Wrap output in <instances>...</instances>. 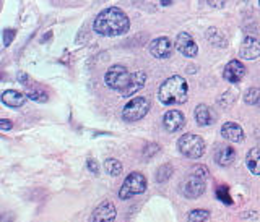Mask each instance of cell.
<instances>
[{
  "mask_svg": "<svg viewBox=\"0 0 260 222\" xmlns=\"http://www.w3.org/2000/svg\"><path fill=\"white\" fill-rule=\"evenodd\" d=\"M93 29L100 36L117 38L125 34L130 29V20L124 10L117 7H109L96 16L93 23Z\"/></svg>",
  "mask_w": 260,
  "mask_h": 222,
  "instance_id": "6da1fadb",
  "label": "cell"
},
{
  "mask_svg": "<svg viewBox=\"0 0 260 222\" xmlns=\"http://www.w3.org/2000/svg\"><path fill=\"white\" fill-rule=\"evenodd\" d=\"M189 97V85L185 78L174 75L162 81L158 89V99L165 105H181Z\"/></svg>",
  "mask_w": 260,
  "mask_h": 222,
  "instance_id": "7a4b0ae2",
  "label": "cell"
},
{
  "mask_svg": "<svg viewBox=\"0 0 260 222\" xmlns=\"http://www.w3.org/2000/svg\"><path fill=\"white\" fill-rule=\"evenodd\" d=\"M177 150L182 156L189 159H200L205 154V141L203 138L193 133H185L177 139Z\"/></svg>",
  "mask_w": 260,
  "mask_h": 222,
  "instance_id": "3957f363",
  "label": "cell"
},
{
  "mask_svg": "<svg viewBox=\"0 0 260 222\" xmlns=\"http://www.w3.org/2000/svg\"><path fill=\"white\" fill-rule=\"evenodd\" d=\"M146 187H148V183H146V177L142 174V172H130L119 190V198L130 200L137 195L145 193Z\"/></svg>",
  "mask_w": 260,
  "mask_h": 222,
  "instance_id": "277c9868",
  "label": "cell"
},
{
  "mask_svg": "<svg viewBox=\"0 0 260 222\" xmlns=\"http://www.w3.org/2000/svg\"><path fill=\"white\" fill-rule=\"evenodd\" d=\"M130 77H132V73H130L124 65H112V67L106 71L104 83L108 88L114 89V91L122 93L127 88Z\"/></svg>",
  "mask_w": 260,
  "mask_h": 222,
  "instance_id": "5b68a950",
  "label": "cell"
},
{
  "mask_svg": "<svg viewBox=\"0 0 260 222\" xmlns=\"http://www.w3.org/2000/svg\"><path fill=\"white\" fill-rule=\"evenodd\" d=\"M150 110V101L146 97H134L132 101H128L125 104V107L122 109V119L125 122H137L142 120Z\"/></svg>",
  "mask_w": 260,
  "mask_h": 222,
  "instance_id": "8992f818",
  "label": "cell"
},
{
  "mask_svg": "<svg viewBox=\"0 0 260 222\" xmlns=\"http://www.w3.org/2000/svg\"><path fill=\"white\" fill-rule=\"evenodd\" d=\"M205 180H202L197 175H189L185 177L181 183H179V193L189 200H197L199 196L205 193Z\"/></svg>",
  "mask_w": 260,
  "mask_h": 222,
  "instance_id": "52a82bcc",
  "label": "cell"
},
{
  "mask_svg": "<svg viewBox=\"0 0 260 222\" xmlns=\"http://www.w3.org/2000/svg\"><path fill=\"white\" fill-rule=\"evenodd\" d=\"M148 51L154 59L165 60V59H169V57L173 55L174 44L169 38L161 36V38H156V39L151 41L150 46H148Z\"/></svg>",
  "mask_w": 260,
  "mask_h": 222,
  "instance_id": "ba28073f",
  "label": "cell"
},
{
  "mask_svg": "<svg viewBox=\"0 0 260 222\" xmlns=\"http://www.w3.org/2000/svg\"><path fill=\"white\" fill-rule=\"evenodd\" d=\"M174 47L177 49L179 52H181L184 57H189V59H192V57H197L199 55V46L195 44L193 38L189 34V32H179L177 38H176V43H174Z\"/></svg>",
  "mask_w": 260,
  "mask_h": 222,
  "instance_id": "9c48e42d",
  "label": "cell"
},
{
  "mask_svg": "<svg viewBox=\"0 0 260 222\" xmlns=\"http://www.w3.org/2000/svg\"><path fill=\"white\" fill-rule=\"evenodd\" d=\"M184 125H185V117L181 110L171 109L162 115V127H165V130L169 131V133H176V131L182 130Z\"/></svg>",
  "mask_w": 260,
  "mask_h": 222,
  "instance_id": "30bf717a",
  "label": "cell"
},
{
  "mask_svg": "<svg viewBox=\"0 0 260 222\" xmlns=\"http://www.w3.org/2000/svg\"><path fill=\"white\" fill-rule=\"evenodd\" d=\"M117 216L116 206H114L112 201H103L101 204H98L96 209L91 214L93 222H114Z\"/></svg>",
  "mask_w": 260,
  "mask_h": 222,
  "instance_id": "8fae6325",
  "label": "cell"
},
{
  "mask_svg": "<svg viewBox=\"0 0 260 222\" xmlns=\"http://www.w3.org/2000/svg\"><path fill=\"white\" fill-rule=\"evenodd\" d=\"M239 55L246 60H255L260 57V39L255 36H246L239 47Z\"/></svg>",
  "mask_w": 260,
  "mask_h": 222,
  "instance_id": "7c38bea8",
  "label": "cell"
},
{
  "mask_svg": "<svg viewBox=\"0 0 260 222\" xmlns=\"http://www.w3.org/2000/svg\"><path fill=\"white\" fill-rule=\"evenodd\" d=\"M246 75V67L239 60H231L226 63V67L223 70V78L230 83H239V81Z\"/></svg>",
  "mask_w": 260,
  "mask_h": 222,
  "instance_id": "4fadbf2b",
  "label": "cell"
},
{
  "mask_svg": "<svg viewBox=\"0 0 260 222\" xmlns=\"http://www.w3.org/2000/svg\"><path fill=\"white\" fill-rule=\"evenodd\" d=\"M193 117L199 127H208V125H213L216 122L215 110L207 104H199L193 110Z\"/></svg>",
  "mask_w": 260,
  "mask_h": 222,
  "instance_id": "5bb4252c",
  "label": "cell"
},
{
  "mask_svg": "<svg viewBox=\"0 0 260 222\" xmlns=\"http://www.w3.org/2000/svg\"><path fill=\"white\" fill-rule=\"evenodd\" d=\"M236 150L230 144H218L215 150V162L221 167H228L236 161Z\"/></svg>",
  "mask_w": 260,
  "mask_h": 222,
  "instance_id": "9a60e30c",
  "label": "cell"
},
{
  "mask_svg": "<svg viewBox=\"0 0 260 222\" xmlns=\"http://www.w3.org/2000/svg\"><path fill=\"white\" fill-rule=\"evenodd\" d=\"M146 83V73L143 70H137L132 73V77H130V81H128V85L127 88L124 89V91L120 93L122 97H130V96H134L135 93H138L140 89L145 86Z\"/></svg>",
  "mask_w": 260,
  "mask_h": 222,
  "instance_id": "2e32d148",
  "label": "cell"
},
{
  "mask_svg": "<svg viewBox=\"0 0 260 222\" xmlns=\"http://www.w3.org/2000/svg\"><path fill=\"white\" fill-rule=\"evenodd\" d=\"M221 135L224 139H228V141L231 143H242L244 141V130L241 125H238V123L234 122H226L223 123L221 127Z\"/></svg>",
  "mask_w": 260,
  "mask_h": 222,
  "instance_id": "e0dca14e",
  "label": "cell"
},
{
  "mask_svg": "<svg viewBox=\"0 0 260 222\" xmlns=\"http://www.w3.org/2000/svg\"><path fill=\"white\" fill-rule=\"evenodd\" d=\"M0 99L5 105L12 109H18L21 105L26 102V94H23L20 91H15V89H7V91L0 96Z\"/></svg>",
  "mask_w": 260,
  "mask_h": 222,
  "instance_id": "ac0fdd59",
  "label": "cell"
},
{
  "mask_svg": "<svg viewBox=\"0 0 260 222\" xmlns=\"http://www.w3.org/2000/svg\"><path fill=\"white\" fill-rule=\"evenodd\" d=\"M246 167L250 174L260 175V147H252L246 154Z\"/></svg>",
  "mask_w": 260,
  "mask_h": 222,
  "instance_id": "d6986e66",
  "label": "cell"
},
{
  "mask_svg": "<svg viewBox=\"0 0 260 222\" xmlns=\"http://www.w3.org/2000/svg\"><path fill=\"white\" fill-rule=\"evenodd\" d=\"M205 36H207V39L210 41L211 44H215L218 47H224L226 46V38H224V34L218 28H210V29H207Z\"/></svg>",
  "mask_w": 260,
  "mask_h": 222,
  "instance_id": "ffe728a7",
  "label": "cell"
},
{
  "mask_svg": "<svg viewBox=\"0 0 260 222\" xmlns=\"http://www.w3.org/2000/svg\"><path fill=\"white\" fill-rule=\"evenodd\" d=\"M104 170L108 172V174H109L111 177H117V175L122 174V170H124V167H122L120 161L114 159V158H109V159H106V161H104Z\"/></svg>",
  "mask_w": 260,
  "mask_h": 222,
  "instance_id": "44dd1931",
  "label": "cell"
},
{
  "mask_svg": "<svg viewBox=\"0 0 260 222\" xmlns=\"http://www.w3.org/2000/svg\"><path fill=\"white\" fill-rule=\"evenodd\" d=\"M210 217L208 209H192L187 214V222H205Z\"/></svg>",
  "mask_w": 260,
  "mask_h": 222,
  "instance_id": "7402d4cb",
  "label": "cell"
},
{
  "mask_svg": "<svg viewBox=\"0 0 260 222\" xmlns=\"http://www.w3.org/2000/svg\"><path fill=\"white\" fill-rule=\"evenodd\" d=\"M173 175V166L171 164H165L158 169V174H156V182L158 183H165L169 180V177Z\"/></svg>",
  "mask_w": 260,
  "mask_h": 222,
  "instance_id": "603a6c76",
  "label": "cell"
},
{
  "mask_svg": "<svg viewBox=\"0 0 260 222\" xmlns=\"http://www.w3.org/2000/svg\"><path fill=\"white\" fill-rule=\"evenodd\" d=\"M244 102L250 104V105L260 104V89L258 88H250V89H247V93L244 94Z\"/></svg>",
  "mask_w": 260,
  "mask_h": 222,
  "instance_id": "cb8c5ba5",
  "label": "cell"
},
{
  "mask_svg": "<svg viewBox=\"0 0 260 222\" xmlns=\"http://www.w3.org/2000/svg\"><path fill=\"white\" fill-rule=\"evenodd\" d=\"M26 97H29V99L35 102H47V99H49V96L44 91H39V89H36V91H29L26 94Z\"/></svg>",
  "mask_w": 260,
  "mask_h": 222,
  "instance_id": "d4e9b609",
  "label": "cell"
},
{
  "mask_svg": "<svg viewBox=\"0 0 260 222\" xmlns=\"http://www.w3.org/2000/svg\"><path fill=\"white\" fill-rule=\"evenodd\" d=\"M192 175H197L202 180H205V178H208L210 174H208V169L205 166H193L192 167Z\"/></svg>",
  "mask_w": 260,
  "mask_h": 222,
  "instance_id": "484cf974",
  "label": "cell"
},
{
  "mask_svg": "<svg viewBox=\"0 0 260 222\" xmlns=\"http://www.w3.org/2000/svg\"><path fill=\"white\" fill-rule=\"evenodd\" d=\"M15 36H16V31H15V29H12V28H5V29H4V44L8 47V46H10V44L13 43Z\"/></svg>",
  "mask_w": 260,
  "mask_h": 222,
  "instance_id": "4316f807",
  "label": "cell"
},
{
  "mask_svg": "<svg viewBox=\"0 0 260 222\" xmlns=\"http://www.w3.org/2000/svg\"><path fill=\"white\" fill-rule=\"evenodd\" d=\"M86 166H88V169L91 170L94 175L98 174V172H100V166H98V162L94 159H88L86 161Z\"/></svg>",
  "mask_w": 260,
  "mask_h": 222,
  "instance_id": "83f0119b",
  "label": "cell"
},
{
  "mask_svg": "<svg viewBox=\"0 0 260 222\" xmlns=\"http://www.w3.org/2000/svg\"><path fill=\"white\" fill-rule=\"evenodd\" d=\"M12 128H13L12 120H8V119H0V130H12Z\"/></svg>",
  "mask_w": 260,
  "mask_h": 222,
  "instance_id": "f1b7e54d",
  "label": "cell"
},
{
  "mask_svg": "<svg viewBox=\"0 0 260 222\" xmlns=\"http://www.w3.org/2000/svg\"><path fill=\"white\" fill-rule=\"evenodd\" d=\"M218 196H219V200H221V201L231 203L230 196H228V193H226V190H224V188H218Z\"/></svg>",
  "mask_w": 260,
  "mask_h": 222,
  "instance_id": "f546056e",
  "label": "cell"
},
{
  "mask_svg": "<svg viewBox=\"0 0 260 222\" xmlns=\"http://www.w3.org/2000/svg\"><path fill=\"white\" fill-rule=\"evenodd\" d=\"M18 80H20V83H21V85H28V83H29V81H28L29 77L26 75V73H23V71L18 73Z\"/></svg>",
  "mask_w": 260,
  "mask_h": 222,
  "instance_id": "4dcf8cb0",
  "label": "cell"
},
{
  "mask_svg": "<svg viewBox=\"0 0 260 222\" xmlns=\"http://www.w3.org/2000/svg\"><path fill=\"white\" fill-rule=\"evenodd\" d=\"M162 5H171V4H173V2H169V0H165V2H161Z\"/></svg>",
  "mask_w": 260,
  "mask_h": 222,
  "instance_id": "1f68e13d",
  "label": "cell"
}]
</instances>
